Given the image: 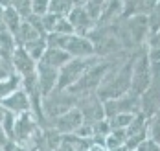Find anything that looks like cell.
<instances>
[{"label": "cell", "instance_id": "cell-10", "mask_svg": "<svg viewBox=\"0 0 160 151\" xmlns=\"http://www.w3.org/2000/svg\"><path fill=\"white\" fill-rule=\"evenodd\" d=\"M70 59H72V55H70V53H66L64 50L57 48V46H48V48L44 50V53H42V57H41L39 61L59 70V68L63 67L66 61H70Z\"/></svg>", "mask_w": 160, "mask_h": 151}, {"label": "cell", "instance_id": "cell-23", "mask_svg": "<svg viewBox=\"0 0 160 151\" xmlns=\"http://www.w3.org/2000/svg\"><path fill=\"white\" fill-rule=\"evenodd\" d=\"M2 11H4V8H2V6H0V15H2Z\"/></svg>", "mask_w": 160, "mask_h": 151}, {"label": "cell", "instance_id": "cell-21", "mask_svg": "<svg viewBox=\"0 0 160 151\" xmlns=\"http://www.w3.org/2000/svg\"><path fill=\"white\" fill-rule=\"evenodd\" d=\"M88 151H107V148H105V144H94L88 148Z\"/></svg>", "mask_w": 160, "mask_h": 151}, {"label": "cell", "instance_id": "cell-15", "mask_svg": "<svg viewBox=\"0 0 160 151\" xmlns=\"http://www.w3.org/2000/svg\"><path fill=\"white\" fill-rule=\"evenodd\" d=\"M72 8H74L72 0H50V11L48 13H55V15L66 17L72 11Z\"/></svg>", "mask_w": 160, "mask_h": 151}, {"label": "cell", "instance_id": "cell-11", "mask_svg": "<svg viewBox=\"0 0 160 151\" xmlns=\"http://www.w3.org/2000/svg\"><path fill=\"white\" fill-rule=\"evenodd\" d=\"M132 76H134V78H132L131 81L134 85V88H136L138 92H144V88L149 85V68H147V59H145V57L136 65Z\"/></svg>", "mask_w": 160, "mask_h": 151}, {"label": "cell", "instance_id": "cell-4", "mask_svg": "<svg viewBox=\"0 0 160 151\" xmlns=\"http://www.w3.org/2000/svg\"><path fill=\"white\" fill-rule=\"evenodd\" d=\"M83 113H81V109H68V111H64L63 114H59V116H53V129L57 131V133H76L78 129H79L81 125H83Z\"/></svg>", "mask_w": 160, "mask_h": 151}, {"label": "cell", "instance_id": "cell-14", "mask_svg": "<svg viewBox=\"0 0 160 151\" xmlns=\"http://www.w3.org/2000/svg\"><path fill=\"white\" fill-rule=\"evenodd\" d=\"M24 48H26V52L32 55L35 61H39V59L42 57L44 50L48 48L46 37H39V39H35V41H32V43H26V44H24Z\"/></svg>", "mask_w": 160, "mask_h": 151}, {"label": "cell", "instance_id": "cell-8", "mask_svg": "<svg viewBox=\"0 0 160 151\" xmlns=\"http://www.w3.org/2000/svg\"><path fill=\"white\" fill-rule=\"evenodd\" d=\"M66 18L70 20V24L74 28V33L87 35V37H88V32L94 28V22H96L83 6L81 8H72V11L66 15Z\"/></svg>", "mask_w": 160, "mask_h": 151}, {"label": "cell", "instance_id": "cell-18", "mask_svg": "<svg viewBox=\"0 0 160 151\" xmlns=\"http://www.w3.org/2000/svg\"><path fill=\"white\" fill-rule=\"evenodd\" d=\"M11 8L18 11L22 18H28L32 15V0H11Z\"/></svg>", "mask_w": 160, "mask_h": 151}, {"label": "cell", "instance_id": "cell-20", "mask_svg": "<svg viewBox=\"0 0 160 151\" xmlns=\"http://www.w3.org/2000/svg\"><path fill=\"white\" fill-rule=\"evenodd\" d=\"M153 138L157 142H160V118H158V122H157V125H155V129H153Z\"/></svg>", "mask_w": 160, "mask_h": 151}, {"label": "cell", "instance_id": "cell-7", "mask_svg": "<svg viewBox=\"0 0 160 151\" xmlns=\"http://www.w3.org/2000/svg\"><path fill=\"white\" fill-rule=\"evenodd\" d=\"M11 65H13V70L20 78L37 72V61L26 52L24 46H17L15 52L11 53Z\"/></svg>", "mask_w": 160, "mask_h": 151}, {"label": "cell", "instance_id": "cell-17", "mask_svg": "<svg viewBox=\"0 0 160 151\" xmlns=\"http://www.w3.org/2000/svg\"><path fill=\"white\" fill-rule=\"evenodd\" d=\"M105 2H107V0H87V4H85L83 8L88 11V15L94 18V20H98L99 15H101V9H103Z\"/></svg>", "mask_w": 160, "mask_h": 151}, {"label": "cell", "instance_id": "cell-2", "mask_svg": "<svg viewBox=\"0 0 160 151\" xmlns=\"http://www.w3.org/2000/svg\"><path fill=\"white\" fill-rule=\"evenodd\" d=\"M92 65H96V59L92 55L90 57H72L70 61H66L63 67L59 68V78H57L55 90H66L68 87H72Z\"/></svg>", "mask_w": 160, "mask_h": 151}, {"label": "cell", "instance_id": "cell-24", "mask_svg": "<svg viewBox=\"0 0 160 151\" xmlns=\"http://www.w3.org/2000/svg\"><path fill=\"white\" fill-rule=\"evenodd\" d=\"M0 151H4V148H2V146H0Z\"/></svg>", "mask_w": 160, "mask_h": 151}, {"label": "cell", "instance_id": "cell-16", "mask_svg": "<svg viewBox=\"0 0 160 151\" xmlns=\"http://www.w3.org/2000/svg\"><path fill=\"white\" fill-rule=\"evenodd\" d=\"M132 122H134V116L131 113H118V114H114V120L111 122V127H114V129H125Z\"/></svg>", "mask_w": 160, "mask_h": 151}, {"label": "cell", "instance_id": "cell-5", "mask_svg": "<svg viewBox=\"0 0 160 151\" xmlns=\"http://www.w3.org/2000/svg\"><path fill=\"white\" fill-rule=\"evenodd\" d=\"M35 116H33L32 111H26V113H20L17 114L15 120V136H13V142H17L18 146H26L30 144V138L35 133Z\"/></svg>", "mask_w": 160, "mask_h": 151}, {"label": "cell", "instance_id": "cell-13", "mask_svg": "<svg viewBox=\"0 0 160 151\" xmlns=\"http://www.w3.org/2000/svg\"><path fill=\"white\" fill-rule=\"evenodd\" d=\"M20 85H22V78L17 72L11 74V76H8L6 79H0V101L4 100L6 96H9L11 92H15L17 88H20Z\"/></svg>", "mask_w": 160, "mask_h": 151}, {"label": "cell", "instance_id": "cell-6", "mask_svg": "<svg viewBox=\"0 0 160 151\" xmlns=\"http://www.w3.org/2000/svg\"><path fill=\"white\" fill-rule=\"evenodd\" d=\"M57 78H59V70H57V68L37 61V81H39V87H41L42 98L50 96V94L55 90V87H57Z\"/></svg>", "mask_w": 160, "mask_h": 151}, {"label": "cell", "instance_id": "cell-22", "mask_svg": "<svg viewBox=\"0 0 160 151\" xmlns=\"http://www.w3.org/2000/svg\"><path fill=\"white\" fill-rule=\"evenodd\" d=\"M4 114H6V107L0 103V123H2V120H4Z\"/></svg>", "mask_w": 160, "mask_h": 151}, {"label": "cell", "instance_id": "cell-12", "mask_svg": "<svg viewBox=\"0 0 160 151\" xmlns=\"http://www.w3.org/2000/svg\"><path fill=\"white\" fill-rule=\"evenodd\" d=\"M2 20H4V26L15 35L17 32H18V28H20V24H22L24 18L18 15V11H15V9L9 6V8H4V11H2Z\"/></svg>", "mask_w": 160, "mask_h": 151}, {"label": "cell", "instance_id": "cell-19", "mask_svg": "<svg viewBox=\"0 0 160 151\" xmlns=\"http://www.w3.org/2000/svg\"><path fill=\"white\" fill-rule=\"evenodd\" d=\"M50 11V0H32V15H46Z\"/></svg>", "mask_w": 160, "mask_h": 151}, {"label": "cell", "instance_id": "cell-3", "mask_svg": "<svg viewBox=\"0 0 160 151\" xmlns=\"http://www.w3.org/2000/svg\"><path fill=\"white\" fill-rule=\"evenodd\" d=\"M105 70H107V65H103V67L101 65H92L76 83L72 85V87H68L66 90L70 94H79V92H90V90H94L103 81Z\"/></svg>", "mask_w": 160, "mask_h": 151}, {"label": "cell", "instance_id": "cell-1", "mask_svg": "<svg viewBox=\"0 0 160 151\" xmlns=\"http://www.w3.org/2000/svg\"><path fill=\"white\" fill-rule=\"evenodd\" d=\"M48 46H57L70 53L72 57H90L94 55V43L87 37L79 33H50L46 35Z\"/></svg>", "mask_w": 160, "mask_h": 151}, {"label": "cell", "instance_id": "cell-9", "mask_svg": "<svg viewBox=\"0 0 160 151\" xmlns=\"http://www.w3.org/2000/svg\"><path fill=\"white\" fill-rule=\"evenodd\" d=\"M0 103H2L8 111H11V113H15V114L26 113V111H32V101H30L28 94H26V90H24L22 87L17 88L15 92H11L9 96H6Z\"/></svg>", "mask_w": 160, "mask_h": 151}]
</instances>
